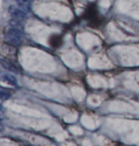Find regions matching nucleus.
<instances>
[{"label":"nucleus","mask_w":139,"mask_h":146,"mask_svg":"<svg viewBox=\"0 0 139 146\" xmlns=\"http://www.w3.org/2000/svg\"><path fill=\"white\" fill-rule=\"evenodd\" d=\"M23 38V33L19 28H11L9 31L7 32L6 35H5V40L6 43L10 44L12 46H17L21 42H22Z\"/></svg>","instance_id":"1"},{"label":"nucleus","mask_w":139,"mask_h":146,"mask_svg":"<svg viewBox=\"0 0 139 146\" xmlns=\"http://www.w3.org/2000/svg\"><path fill=\"white\" fill-rule=\"evenodd\" d=\"M8 13L13 19H16V20L19 21H24L28 16L27 12L19 8L18 6H15V5H11L8 8Z\"/></svg>","instance_id":"2"},{"label":"nucleus","mask_w":139,"mask_h":146,"mask_svg":"<svg viewBox=\"0 0 139 146\" xmlns=\"http://www.w3.org/2000/svg\"><path fill=\"white\" fill-rule=\"evenodd\" d=\"M2 81H3L4 83H7L8 85H10V86H13V87L17 86V80H16V78L13 76L11 75V74H8V73L3 74V75H2Z\"/></svg>","instance_id":"3"},{"label":"nucleus","mask_w":139,"mask_h":146,"mask_svg":"<svg viewBox=\"0 0 139 146\" xmlns=\"http://www.w3.org/2000/svg\"><path fill=\"white\" fill-rule=\"evenodd\" d=\"M15 2L19 8H21L22 10L28 13L31 10L32 0H15Z\"/></svg>","instance_id":"4"},{"label":"nucleus","mask_w":139,"mask_h":146,"mask_svg":"<svg viewBox=\"0 0 139 146\" xmlns=\"http://www.w3.org/2000/svg\"><path fill=\"white\" fill-rule=\"evenodd\" d=\"M1 64H2V67L5 68L9 72H17V67H16V65L14 63H13L12 61H10V60L2 59Z\"/></svg>","instance_id":"5"},{"label":"nucleus","mask_w":139,"mask_h":146,"mask_svg":"<svg viewBox=\"0 0 139 146\" xmlns=\"http://www.w3.org/2000/svg\"><path fill=\"white\" fill-rule=\"evenodd\" d=\"M0 98H1L2 101L6 100L8 98H11V93L8 92V91H5L4 89H1V92H0Z\"/></svg>","instance_id":"6"}]
</instances>
